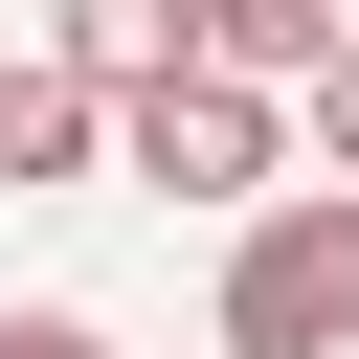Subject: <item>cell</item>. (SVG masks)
I'll return each instance as SVG.
<instances>
[{
  "label": "cell",
  "mask_w": 359,
  "mask_h": 359,
  "mask_svg": "<svg viewBox=\"0 0 359 359\" xmlns=\"http://www.w3.org/2000/svg\"><path fill=\"white\" fill-rule=\"evenodd\" d=\"M90 135H112V90L67 45H0V180H90Z\"/></svg>",
  "instance_id": "cell-3"
},
{
  "label": "cell",
  "mask_w": 359,
  "mask_h": 359,
  "mask_svg": "<svg viewBox=\"0 0 359 359\" xmlns=\"http://www.w3.org/2000/svg\"><path fill=\"white\" fill-rule=\"evenodd\" d=\"M314 157H337V202H359V45L314 67Z\"/></svg>",
  "instance_id": "cell-4"
},
{
  "label": "cell",
  "mask_w": 359,
  "mask_h": 359,
  "mask_svg": "<svg viewBox=\"0 0 359 359\" xmlns=\"http://www.w3.org/2000/svg\"><path fill=\"white\" fill-rule=\"evenodd\" d=\"M112 135H135V180H180V202H269V90H224V67L112 90Z\"/></svg>",
  "instance_id": "cell-2"
},
{
  "label": "cell",
  "mask_w": 359,
  "mask_h": 359,
  "mask_svg": "<svg viewBox=\"0 0 359 359\" xmlns=\"http://www.w3.org/2000/svg\"><path fill=\"white\" fill-rule=\"evenodd\" d=\"M0 359H112V337H90V314H0Z\"/></svg>",
  "instance_id": "cell-5"
},
{
  "label": "cell",
  "mask_w": 359,
  "mask_h": 359,
  "mask_svg": "<svg viewBox=\"0 0 359 359\" xmlns=\"http://www.w3.org/2000/svg\"><path fill=\"white\" fill-rule=\"evenodd\" d=\"M224 359H359V202H269L224 247Z\"/></svg>",
  "instance_id": "cell-1"
}]
</instances>
